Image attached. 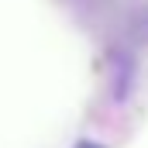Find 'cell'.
Returning <instances> with one entry per match:
<instances>
[{"instance_id":"1","label":"cell","mask_w":148,"mask_h":148,"mask_svg":"<svg viewBox=\"0 0 148 148\" xmlns=\"http://www.w3.org/2000/svg\"><path fill=\"white\" fill-rule=\"evenodd\" d=\"M76 148H103V145H93V141H79Z\"/></svg>"}]
</instances>
